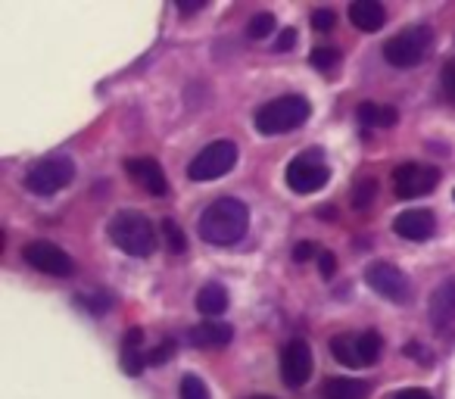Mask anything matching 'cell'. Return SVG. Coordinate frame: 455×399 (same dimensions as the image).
Segmentation results:
<instances>
[{
  "instance_id": "cell-27",
  "label": "cell",
  "mask_w": 455,
  "mask_h": 399,
  "mask_svg": "<svg viewBox=\"0 0 455 399\" xmlns=\"http://www.w3.org/2000/svg\"><path fill=\"white\" fill-rule=\"evenodd\" d=\"M334 26H337L334 10H324V7L312 10V28H315V32H331Z\"/></svg>"
},
{
  "instance_id": "cell-14",
  "label": "cell",
  "mask_w": 455,
  "mask_h": 399,
  "mask_svg": "<svg viewBox=\"0 0 455 399\" xmlns=\"http://www.w3.org/2000/svg\"><path fill=\"white\" fill-rule=\"evenodd\" d=\"M393 231L403 241H430L436 235V216L430 210H405L393 219Z\"/></svg>"
},
{
  "instance_id": "cell-13",
  "label": "cell",
  "mask_w": 455,
  "mask_h": 399,
  "mask_svg": "<svg viewBox=\"0 0 455 399\" xmlns=\"http://www.w3.org/2000/svg\"><path fill=\"white\" fill-rule=\"evenodd\" d=\"M125 172L132 175V181L138 184L140 190H147L150 196H165L169 194V181H165V172L156 159L150 156H138V159H128Z\"/></svg>"
},
{
  "instance_id": "cell-11",
  "label": "cell",
  "mask_w": 455,
  "mask_h": 399,
  "mask_svg": "<svg viewBox=\"0 0 455 399\" xmlns=\"http://www.w3.org/2000/svg\"><path fill=\"white\" fill-rule=\"evenodd\" d=\"M440 184V172L434 165H418V163H403L393 172V188L403 200H411V196L430 194V190Z\"/></svg>"
},
{
  "instance_id": "cell-20",
  "label": "cell",
  "mask_w": 455,
  "mask_h": 399,
  "mask_svg": "<svg viewBox=\"0 0 455 399\" xmlns=\"http://www.w3.org/2000/svg\"><path fill=\"white\" fill-rule=\"evenodd\" d=\"M228 303H231V299H228V291L221 284H206V287H200V293H196V309L209 318L221 315V312L228 309Z\"/></svg>"
},
{
  "instance_id": "cell-8",
  "label": "cell",
  "mask_w": 455,
  "mask_h": 399,
  "mask_svg": "<svg viewBox=\"0 0 455 399\" xmlns=\"http://www.w3.org/2000/svg\"><path fill=\"white\" fill-rule=\"evenodd\" d=\"M237 163V144L235 140H212L209 147H203L188 165V175L194 181H215V178L228 175Z\"/></svg>"
},
{
  "instance_id": "cell-18",
  "label": "cell",
  "mask_w": 455,
  "mask_h": 399,
  "mask_svg": "<svg viewBox=\"0 0 455 399\" xmlns=\"http://www.w3.org/2000/svg\"><path fill=\"white\" fill-rule=\"evenodd\" d=\"M231 337H235L231 324H221V322H206L188 331V343L196 349H219V347H225Z\"/></svg>"
},
{
  "instance_id": "cell-3",
  "label": "cell",
  "mask_w": 455,
  "mask_h": 399,
  "mask_svg": "<svg viewBox=\"0 0 455 399\" xmlns=\"http://www.w3.org/2000/svg\"><path fill=\"white\" fill-rule=\"evenodd\" d=\"M312 107L303 94H284L256 109V128L262 134H287L309 119Z\"/></svg>"
},
{
  "instance_id": "cell-21",
  "label": "cell",
  "mask_w": 455,
  "mask_h": 399,
  "mask_svg": "<svg viewBox=\"0 0 455 399\" xmlns=\"http://www.w3.org/2000/svg\"><path fill=\"white\" fill-rule=\"evenodd\" d=\"M396 119H399V113L393 107H380V103H371V100L359 107V122H362V125L390 128V125H396Z\"/></svg>"
},
{
  "instance_id": "cell-12",
  "label": "cell",
  "mask_w": 455,
  "mask_h": 399,
  "mask_svg": "<svg viewBox=\"0 0 455 399\" xmlns=\"http://www.w3.org/2000/svg\"><path fill=\"white\" fill-rule=\"evenodd\" d=\"M281 378L287 387H303L312 378V349L303 337H293L281 349Z\"/></svg>"
},
{
  "instance_id": "cell-19",
  "label": "cell",
  "mask_w": 455,
  "mask_h": 399,
  "mask_svg": "<svg viewBox=\"0 0 455 399\" xmlns=\"http://www.w3.org/2000/svg\"><path fill=\"white\" fill-rule=\"evenodd\" d=\"M322 393L324 399H368V384L359 378H331Z\"/></svg>"
},
{
  "instance_id": "cell-31",
  "label": "cell",
  "mask_w": 455,
  "mask_h": 399,
  "mask_svg": "<svg viewBox=\"0 0 455 399\" xmlns=\"http://www.w3.org/2000/svg\"><path fill=\"white\" fill-rule=\"evenodd\" d=\"M172 353H175V343H172V340H163V343H159L156 353L150 355V365H163V362L169 359Z\"/></svg>"
},
{
  "instance_id": "cell-30",
  "label": "cell",
  "mask_w": 455,
  "mask_h": 399,
  "mask_svg": "<svg viewBox=\"0 0 455 399\" xmlns=\"http://www.w3.org/2000/svg\"><path fill=\"white\" fill-rule=\"evenodd\" d=\"M293 44H297V32H293V28H284V32L275 38V51H278V53L291 51Z\"/></svg>"
},
{
  "instance_id": "cell-33",
  "label": "cell",
  "mask_w": 455,
  "mask_h": 399,
  "mask_svg": "<svg viewBox=\"0 0 455 399\" xmlns=\"http://www.w3.org/2000/svg\"><path fill=\"white\" fill-rule=\"evenodd\" d=\"M206 4H178V13H196V10H203Z\"/></svg>"
},
{
  "instance_id": "cell-17",
  "label": "cell",
  "mask_w": 455,
  "mask_h": 399,
  "mask_svg": "<svg viewBox=\"0 0 455 399\" xmlns=\"http://www.w3.org/2000/svg\"><path fill=\"white\" fill-rule=\"evenodd\" d=\"M349 22L359 32H378L387 22L384 4H378V0H355V4H349Z\"/></svg>"
},
{
  "instance_id": "cell-26",
  "label": "cell",
  "mask_w": 455,
  "mask_h": 399,
  "mask_svg": "<svg viewBox=\"0 0 455 399\" xmlns=\"http://www.w3.org/2000/svg\"><path fill=\"white\" fill-rule=\"evenodd\" d=\"M181 399H209V387L203 384L196 374H184L181 378Z\"/></svg>"
},
{
  "instance_id": "cell-22",
  "label": "cell",
  "mask_w": 455,
  "mask_h": 399,
  "mask_svg": "<svg viewBox=\"0 0 455 399\" xmlns=\"http://www.w3.org/2000/svg\"><path fill=\"white\" fill-rule=\"evenodd\" d=\"M340 51L337 47H315L312 51V57H309V63L315 66L318 72H334L337 66H340Z\"/></svg>"
},
{
  "instance_id": "cell-29",
  "label": "cell",
  "mask_w": 455,
  "mask_h": 399,
  "mask_svg": "<svg viewBox=\"0 0 455 399\" xmlns=\"http://www.w3.org/2000/svg\"><path fill=\"white\" fill-rule=\"evenodd\" d=\"M318 272H322V278H334L337 259H334V253H331V250H322V253H318Z\"/></svg>"
},
{
  "instance_id": "cell-32",
  "label": "cell",
  "mask_w": 455,
  "mask_h": 399,
  "mask_svg": "<svg viewBox=\"0 0 455 399\" xmlns=\"http://www.w3.org/2000/svg\"><path fill=\"white\" fill-rule=\"evenodd\" d=\"M393 399H434L427 390H421V387H409V390H399Z\"/></svg>"
},
{
  "instance_id": "cell-15",
  "label": "cell",
  "mask_w": 455,
  "mask_h": 399,
  "mask_svg": "<svg viewBox=\"0 0 455 399\" xmlns=\"http://www.w3.org/2000/svg\"><path fill=\"white\" fill-rule=\"evenodd\" d=\"M427 312H430L434 328H446V324L455 322V275L446 281H440V287L430 293Z\"/></svg>"
},
{
  "instance_id": "cell-28",
  "label": "cell",
  "mask_w": 455,
  "mask_h": 399,
  "mask_svg": "<svg viewBox=\"0 0 455 399\" xmlns=\"http://www.w3.org/2000/svg\"><path fill=\"white\" fill-rule=\"evenodd\" d=\"M318 253H322V247L312 243V241H299L297 247H293V259L297 262H309L312 256H318Z\"/></svg>"
},
{
  "instance_id": "cell-4",
  "label": "cell",
  "mask_w": 455,
  "mask_h": 399,
  "mask_svg": "<svg viewBox=\"0 0 455 399\" xmlns=\"http://www.w3.org/2000/svg\"><path fill=\"white\" fill-rule=\"evenodd\" d=\"M434 32L430 26H411L405 32L393 35L390 41L384 44V60L396 69H415L418 63L434 53Z\"/></svg>"
},
{
  "instance_id": "cell-25",
  "label": "cell",
  "mask_w": 455,
  "mask_h": 399,
  "mask_svg": "<svg viewBox=\"0 0 455 399\" xmlns=\"http://www.w3.org/2000/svg\"><path fill=\"white\" fill-rule=\"evenodd\" d=\"M374 194H378V181H374V178H359V184H355V190H353V206L355 210H368Z\"/></svg>"
},
{
  "instance_id": "cell-23",
  "label": "cell",
  "mask_w": 455,
  "mask_h": 399,
  "mask_svg": "<svg viewBox=\"0 0 455 399\" xmlns=\"http://www.w3.org/2000/svg\"><path fill=\"white\" fill-rule=\"evenodd\" d=\"M159 228H163V241L172 253H184V250H188V237H184V231L175 225V219H163Z\"/></svg>"
},
{
  "instance_id": "cell-24",
  "label": "cell",
  "mask_w": 455,
  "mask_h": 399,
  "mask_svg": "<svg viewBox=\"0 0 455 399\" xmlns=\"http://www.w3.org/2000/svg\"><path fill=\"white\" fill-rule=\"evenodd\" d=\"M275 28H278V20H275L272 13H256L247 26V35L253 41H262V38H268V35H275Z\"/></svg>"
},
{
  "instance_id": "cell-35",
  "label": "cell",
  "mask_w": 455,
  "mask_h": 399,
  "mask_svg": "<svg viewBox=\"0 0 455 399\" xmlns=\"http://www.w3.org/2000/svg\"><path fill=\"white\" fill-rule=\"evenodd\" d=\"M452 196H455V194H452Z\"/></svg>"
},
{
  "instance_id": "cell-1",
  "label": "cell",
  "mask_w": 455,
  "mask_h": 399,
  "mask_svg": "<svg viewBox=\"0 0 455 399\" xmlns=\"http://www.w3.org/2000/svg\"><path fill=\"white\" fill-rule=\"evenodd\" d=\"M247 222H250V210L243 200H235V196H221L209 206L200 216V237L206 243H215V247H231L237 243L243 235H247Z\"/></svg>"
},
{
  "instance_id": "cell-2",
  "label": "cell",
  "mask_w": 455,
  "mask_h": 399,
  "mask_svg": "<svg viewBox=\"0 0 455 399\" xmlns=\"http://www.w3.org/2000/svg\"><path fill=\"white\" fill-rule=\"evenodd\" d=\"M107 231H109V241L128 256L144 259V256H150L153 250H156V228L150 225V219L134 210L116 212V216L109 219Z\"/></svg>"
},
{
  "instance_id": "cell-10",
  "label": "cell",
  "mask_w": 455,
  "mask_h": 399,
  "mask_svg": "<svg viewBox=\"0 0 455 399\" xmlns=\"http://www.w3.org/2000/svg\"><path fill=\"white\" fill-rule=\"evenodd\" d=\"M22 259H26L28 266L35 268V272L51 275V278H66V275H72V268H76L72 256L66 253L63 247L51 243V241H35V243H28V247L22 250Z\"/></svg>"
},
{
  "instance_id": "cell-6",
  "label": "cell",
  "mask_w": 455,
  "mask_h": 399,
  "mask_svg": "<svg viewBox=\"0 0 455 399\" xmlns=\"http://www.w3.org/2000/svg\"><path fill=\"white\" fill-rule=\"evenodd\" d=\"M328 181H331V169L324 165V153L318 147H309V150L299 153L287 165V188L293 194H315Z\"/></svg>"
},
{
  "instance_id": "cell-34",
  "label": "cell",
  "mask_w": 455,
  "mask_h": 399,
  "mask_svg": "<svg viewBox=\"0 0 455 399\" xmlns=\"http://www.w3.org/2000/svg\"><path fill=\"white\" fill-rule=\"evenodd\" d=\"M250 399H272V396H250Z\"/></svg>"
},
{
  "instance_id": "cell-16",
  "label": "cell",
  "mask_w": 455,
  "mask_h": 399,
  "mask_svg": "<svg viewBox=\"0 0 455 399\" xmlns=\"http://www.w3.org/2000/svg\"><path fill=\"white\" fill-rule=\"evenodd\" d=\"M147 362H150V353H144V331L132 328L122 337V368H125V374L138 378L147 368Z\"/></svg>"
},
{
  "instance_id": "cell-5",
  "label": "cell",
  "mask_w": 455,
  "mask_h": 399,
  "mask_svg": "<svg viewBox=\"0 0 455 399\" xmlns=\"http://www.w3.org/2000/svg\"><path fill=\"white\" fill-rule=\"evenodd\" d=\"M384 353V337L378 331H362V334H337L331 340V355L347 368H368Z\"/></svg>"
},
{
  "instance_id": "cell-7",
  "label": "cell",
  "mask_w": 455,
  "mask_h": 399,
  "mask_svg": "<svg viewBox=\"0 0 455 399\" xmlns=\"http://www.w3.org/2000/svg\"><path fill=\"white\" fill-rule=\"evenodd\" d=\"M72 178H76V163L69 156H47L28 169L26 188L38 196H51L60 194L63 188H69Z\"/></svg>"
},
{
  "instance_id": "cell-9",
  "label": "cell",
  "mask_w": 455,
  "mask_h": 399,
  "mask_svg": "<svg viewBox=\"0 0 455 399\" xmlns=\"http://www.w3.org/2000/svg\"><path fill=\"white\" fill-rule=\"evenodd\" d=\"M365 284L384 299H390V303H411V281L390 262H371L365 268Z\"/></svg>"
}]
</instances>
